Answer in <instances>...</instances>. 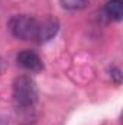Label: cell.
Returning a JSON list of instances; mask_svg holds the SVG:
<instances>
[{"instance_id": "cell-5", "label": "cell", "mask_w": 123, "mask_h": 125, "mask_svg": "<svg viewBox=\"0 0 123 125\" xmlns=\"http://www.w3.org/2000/svg\"><path fill=\"white\" fill-rule=\"evenodd\" d=\"M106 13L113 21H120L123 16V0H109L106 4Z\"/></svg>"}, {"instance_id": "cell-4", "label": "cell", "mask_w": 123, "mask_h": 125, "mask_svg": "<svg viewBox=\"0 0 123 125\" xmlns=\"http://www.w3.org/2000/svg\"><path fill=\"white\" fill-rule=\"evenodd\" d=\"M60 31V22L55 18H48L44 22H39V29H38V36L36 41L39 44H45L51 41Z\"/></svg>"}, {"instance_id": "cell-2", "label": "cell", "mask_w": 123, "mask_h": 125, "mask_svg": "<svg viewBox=\"0 0 123 125\" xmlns=\"http://www.w3.org/2000/svg\"><path fill=\"white\" fill-rule=\"evenodd\" d=\"M9 31L10 33L18 38V39H23V41H36L38 36V29H39V22L28 15H16L13 18H10L9 23Z\"/></svg>"}, {"instance_id": "cell-6", "label": "cell", "mask_w": 123, "mask_h": 125, "mask_svg": "<svg viewBox=\"0 0 123 125\" xmlns=\"http://www.w3.org/2000/svg\"><path fill=\"white\" fill-rule=\"evenodd\" d=\"M61 6L68 10H81L87 6L88 0H60Z\"/></svg>"}, {"instance_id": "cell-3", "label": "cell", "mask_w": 123, "mask_h": 125, "mask_svg": "<svg viewBox=\"0 0 123 125\" xmlns=\"http://www.w3.org/2000/svg\"><path fill=\"white\" fill-rule=\"evenodd\" d=\"M16 61L22 68L32 71V73L42 71V68H44V62L39 58V55L33 51H29V50H25V51L19 52L18 57H16Z\"/></svg>"}, {"instance_id": "cell-1", "label": "cell", "mask_w": 123, "mask_h": 125, "mask_svg": "<svg viewBox=\"0 0 123 125\" xmlns=\"http://www.w3.org/2000/svg\"><path fill=\"white\" fill-rule=\"evenodd\" d=\"M13 103L18 111H29L38 102V87L31 76H19L13 82Z\"/></svg>"}, {"instance_id": "cell-7", "label": "cell", "mask_w": 123, "mask_h": 125, "mask_svg": "<svg viewBox=\"0 0 123 125\" xmlns=\"http://www.w3.org/2000/svg\"><path fill=\"white\" fill-rule=\"evenodd\" d=\"M110 73H112V77H114V79H116V83L119 84V83H120V80H122L120 70H119V68H116V67H113V68L110 70Z\"/></svg>"}, {"instance_id": "cell-8", "label": "cell", "mask_w": 123, "mask_h": 125, "mask_svg": "<svg viewBox=\"0 0 123 125\" xmlns=\"http://www.w3.org/2000/svg\"><path fill=\"white\" fill-rule=\"evenodd\" d=\"M4 70H6V62H4V60L0 57V74H1Z\"/></svg>"}]
</instances>
